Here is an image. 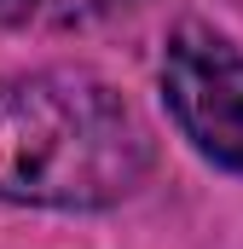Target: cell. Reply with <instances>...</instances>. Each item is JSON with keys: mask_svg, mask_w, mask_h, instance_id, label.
<instances>
[{"mask_svg": "<svg viewBox=\"0 0 243 249\" xmlns=\"http://www.w3.org/2000/svg\"><path fill=\"white\" fill-rule=\"evenodd\" d=\"M133 0H0V29H23V35H64V29H87L116 18Z\"/></svg>", "mask_w": 243, "mask_h": 249, "instance_id": "3", "label": "cell"}, {"mask_svg": "<svg viewBox=\"0 0 243 249\" xmlns=\"http://www.w3.org/2000/svg\"><path fill=\"white\" fill-rule=\"evenodd\" d=\"M162 105L197 157L243 174V47L185 18L162 41Z\"/></svg>", "mask_w": 243, "mask_h": 249, "instance_id": "2", "label": "cell"}, {"mask_svg": "<svg viewBox=\"0 0 243 249\" xmlns=\"http://www.w3.org/2000/svg\"><path fill=\"white\" fill-rule=\"evenodd\" d=\"M156 139L145 116L93 70L0 75V203L110 209L145 186Z\"/></svg>", "mask_w": 243, "mask_h": 249, "instance_id": "1", "label": "cell"}]
</instances>
